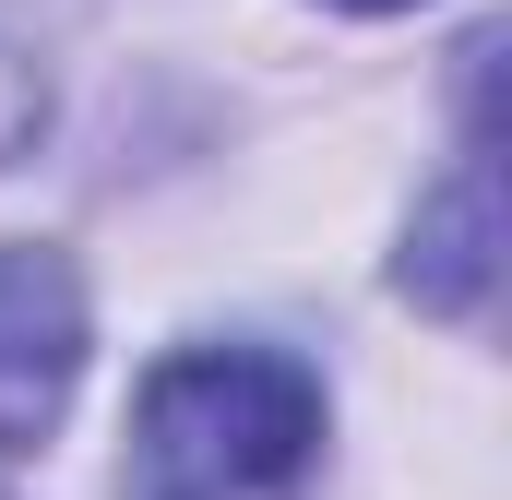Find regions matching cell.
<instances>
[{
	"label": "cell",
	"mask_w": 512,
	"mask_h": 500,
	"mask_svg": "<svg viewBox=\"0 0 512 500\" xmlns=\"http://www.w3.org/2000/svg\"><path fill=\"white\" fill-rule=\"evenodd\" d=\"M334 441L322 370L286 346H167L131 393L120 500H310Z\"/></svg>",
	"instance_id": "obj_1"
},
{
	"label": "cell",
	"mask_w": 512,
	"mask_h": 500,
	"mask_svg": "<svg viewBox=\"0 0 512 500\" xmlns=\"http://www.w3.org/2000/svg\"><path fill=\"white\" fill-rule=\"evenodd\" d=\"M96 298L60 239H0V465H36L84 393Z\"/></svg>",
	"instance_id": "obj_2"
},
{
	"label": "cell",
	"mask_w": 512,
	"mask_h": 500,
	"mask_svg": "<svg viewBox=\"0 0 512 500\" xmlns=\"http://www.w3.org/2000/svg\"><path fill=\"white\" fill-rule=\"evenodd\" d=\"M489 286H501V191H489V155L465 143L441 191H417L405 250H393V298H417L429 322H489Z\"/></svg>",
	"instance_id": "obj_3"
},
{
	"label": "cell",
	"mask_w": 512,
	"mask_h": 500,
	"mask_svg": "<svg viewBox=\"0 0 512 500\" xmlns=\"http://www.w3.org/2000/svg\"><path fill=\"white\" fill-rule=\"evenodd\" d=\"M48 143V60L24 36H0V167H24Z\"/></svg>",
	"instance_id": "obj_4"
},
{
	"label": "cell",
	"mask_w": 512,
	"mask_h": 500,
	"mask_svg": "<svg viewBox=\"0 0 512 500\" xmlns=\"http://www.w3.org/2000/svg\"><path fill=\"white\" fill-rule=\"evenodd\" d=\"M322 12H417V0H322Z\"/></svg>",
	"instance_id": "obj_5"
},
{
	"label": "cell",
	"mask_w": 512,
	"mask_h": 500,
	"mask_svg": "<svg viewBox=\"0 0 512 500\" xmlns=\"http://www.w3.org/2000/svg\"><path fill=\"white\" fill-rule=\"evenodd\" d=\"M0 500H12V489H0Z\"/></svg>",
	"instance_id": "obj_6"
}]
</instances>
